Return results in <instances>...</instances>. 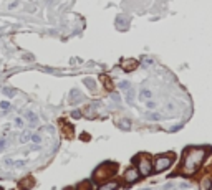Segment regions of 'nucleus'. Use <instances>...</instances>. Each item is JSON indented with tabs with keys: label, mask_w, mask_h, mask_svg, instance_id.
Segmentation results:
<instances>
[{
	"label": "nucleus",
	"mask_w": 212,
	"mask_h": 190,
	"mask_svg": "<svg viewBox=\"0 0 212 190\" xmlns=\"http://www.w3.org/2000/svg\"><path fill=\"white\" fill-rule=\"evenodd\" d=\"M25 116H27V119H28L30 122H37V116H35L33 112H27Z\"/></svg>",
	"instance_id": "17"
},
{
	"label": "nucleus",
	"mask_w": 212,
	"mask_h": 190,
	"mask_svg": "<svg viewBox=\"0 0 212 190\" xmlns=\"http://www.w3.org/2000/svg\"><path fill=\"white\" fill-rule=\"evenodd\" d=\"M172 160H174V157H171V156H159L156 159V162H154V170L156 172L167 170L172 165Z\"/></svg>",
	"instance_id": "4"
},
{
	"label": "nucleus",
	"mask_w": 212,
	"mask_h": 190,
	"mask_svg": "<svg viewBox=\"0 0 212 190\" xmlns=\"http://www.w3.org/2000/svg\"><path fill=\"white\" fill-rule=\"evenodd\" d=\"M31 142H35V144H38V142H40V140H41V137L40 136H38V134H33V136H31Z\"/></svg>",
	"instance_id": "19"
},
{
	"label": "nucleus",
	"mask_w": 212,
	"mask_h": 190,
	"mask_svg": "<svg viewBox=\"0 0 212 190\" xmlns=\"http://www.w3.org/2000/svg\"><path fill=\"white\" fill-rule=\"evenodd\" d=\"M119 89L124 91V93L128 89H131V84H129V81H121V83H119Z\"/></svg>",
	"instance_id": "13"
},
{
	"label": "nucleus",
	"mask_w": 212,
	"mask_h": 190,
	"mask_svg": "<svg viewBox=\"0 0 212 190\" xmlns=\"http://www.w3.org/2000/svg\"><path fill=\"white\" fill-rule=\"evenodd\" d=\"M207 156V150L204 147H190L187 149L184 160H182V174L192 175L199 170V167L202 165L204 159Z\"/></svg>",
	"instance_id": "1"
},
{
	"label": "nucleus",
	"mask_w": 212,
	"mask_h": 190,
	"mask_svg": "<svg viewBox=\"0 0 212 190\" xmlns=\"http://www.w3.org/2000/svg\"><path fill=\"white\" fill-rule=\"evenodd\" d=\"M80 99H83V94H81L78 89H73L71 93H70V103L76 104V103H80Z\"/></svg>",
	"instance_id": "7"
},
{
	"label": "nucleus",
	"mask_w": 212,
	"mask_h": 190,
	"mask_svg": "<svg viewBox=\"0 0 212 190\" xmlns=\"http://www.w3.org/2000/svg\"><path fill=\"white\" fill-rule=\"evenodd\" d=\"M27 182H22V184H20V187L22 188H30L31 185H33V182H31V179H25Z\"/></svg>",
	"instance_id": "14"
},
{
	"label": "nucleus",
	"mask_w": 212,
	"mask_h": 190,
	"mask_svg": "<svg viewBox=\"0 0 212 190\" xmlns=\"http://www.w3.org/2000/svg\"><path fill=\"white\" fill-rule=\"evenodd\" d=\"M71 116H73L75 119H80V118H81V111H78V109H75V111L71 112Z\"/></svg>",
	"instance_id": "21"
},
{
	"label": "nucleus",
	"mask_w": 212,
	"mask_h": 190,
	"mask_svg": "<svg viewBox=\"0 0 212 190\" xmlns=\"http://www.w3.org/2000/svg\"><path fill=\"white\" fill-rule=\"evenodd\" d=\"M121 66H123L124 71H133V69L137 66V61L136 60H124V61L121 63Z\"/></svg>",
	"instance_id": "6"
},
{
	"label": "nucleus",
	"mask_w": 212,
	"mask_h": 190,
	"mask_svg": "<svg viewBox=\"0 0 212 190\" xmlns=\"http://www.w3.org/2000/svg\"><path fill=\"white\" fill-rule=\"evenodd\" d=\"M133 99H134V89L131 88V89L126 91V101H128V103L131 104V103H133Z\"/></svg>",
	"instance_id": "11"
},
{
	"label": "nucleus",
	"mask_w": 212,
	"mask_h": 190,
	"mask_svg": "<svg viewBox=\"0 0 212 190\" xmlns=\"http://www.w3.org/2000/svg\"><path fill=\"white\" fill-rule=\"evenodd\" d=\"M119 127H121L123 131H128V129L131 127V122H129L128 119H124V121H119Z\"/></svg>",
	"instance_id": "10"
},
{
	"label": "nucleus",
	"mask_w": 212,
	"mask_h": 190,
	"mask_svg": "<svg viewBox=\"0 0 212 190\" xmlns=\"http://www.w3.org/2000/svg\"><path fill=\"white\" fill-rule=\"evenodd\" d=\"M30 139H31V136L28 134V132H23V134L20 136V142H23V144H25V142H28Z\"/></svg>",
	"instance_id": "15"
},
{
	"label": "nucleus",
	"mask_w": 212,
	"mask_h": 190,
	"mask_svg": "<svg viewBox=\"0 0 212 190\" xmlns=\"http://www.w3.org/2000/svg\"><path fill=\"white\" fill-rule=\"evenodd\" d=\"M84 84H88V86H90V89H93V88H94V83L91 81V79H84Z\"/></svg>",
	"instance_id": "22"
},
{
	"label": "nucleus",
	"mask_w": 212,
	"mask_h": 190,
	"mask_svg": "<svg viewBox=\"0 0 212 190\" xmlns=\"http://www.w3.org/2000/svg\"><path fill=\"white\" fill-rule=\"evenodd\" d=\"M146 119H149V121H161V116L156 114V112H149V114H146Z\"/></svg>",
	"instance_id": "9"
},
{
	"label": "nucleus",
	"mask_w": 212,
	"mask_h": 190,
	"mask_svg": "<svg viewBox=\"0 0 212 190\" xmlns=\"http://www.w3.org/2000/svg\"><path fill=\"white\" fill-rule=\"evenodd\" d=\"M3 93H5L8 98H13V96H15V93H17V91H15V89H10V88H3Z\"/></svg>",
	"instance_id": "16"
},
{
	"label": "nucleus",
	"mask_w": 212,
	"mask_h": 190,
	"mask_svg": "<svg viewBox=\"0 0 212 190\" xmlns=\"http://www.w3.org/2000/svg\"><path fill=\"white\" fill-rule=\"evenodd\" d=\"M25 164H27L25 160H15V162H13V167H15V169H22Z\"/></svg>",
	"instance_id": "18"
},
{
	"label": "nucleus",
	"mask_w": 212,
	"mask_h": 190,
	"mask_svg": "<svg viewBox=\"0 0 212 190\" xmlns=\"http://www.w3.org/2000/svg\"><path fill=\"white\" fill-rule=\"evenodd\" d=\"M0 190H2V187H0Z\"/></svg>",
	"instance_id": "29"
},
{
	"label": "nucleus",
	"mask_w": 212,
	"mask_h": 190,
	"mask_svg": "<svg viewBox=\"0 0 212 190\" xmlns=\"http://www.w3.org/2000/svg\"><path fill=\"white\" fill-rule=\"evenodd\" d=\"M181 127H182V124H177V126H174V127H172L171 131H172V132H174V131H179Z\"/></svg>",
	"instance_id": "25"
},
{
	"label": "nucleus",
	"mask_w": 212,
	"mask_h": 190,
	"mask_svg": "<svg viewBox=\"0 0 212 190\" xmlns=\"http://www.w3.org/2000/svg\"><path fill=\"white\" fill-rule=\"evenodd\" d=\"M116 188H118V182H106L98 190H116Z\"/></svg>",
	"instance_id": "8"
},
{
	"label": "nucleus",
	"mask_w": 212,
	"mask_h": 190,
	"mask_svg": "<svg viewBox=\"0 0 212 190\" xmlns=\"http://www.w3.org/2000/svg\"><path fill=\"white\" fill-rule=\"evenodd\" d=\"M15 124L18 126V127H22V126H23V121H22L20 118H17V119H15Z\"/></svg>",
	"instance_id": "24"
},
{
	"label": "nucleus",
	"mask_w": 212,
	"mask_h": 190,
	"mask_svg": "<svg viewBox=\"0 0 212 190\" xmlns=\"http://www.w3.org/2000/svg\"><path fill=\"white\" fill-rule=\"evenodd\" d=\"M124 180L128 184H134V182L139 180V172H137L136 167H129L128 170L124 172Z\"/></svg>",
	"instance_id": "5"
},
{
	"label": "nucleus",
	"mask_w": 212,
	"mask_h": 190,
	"mask_svg": "<svg viewBox=\"0 0 212 190\" xmlns=\"http://www.w3.org/2000/svg\"><path fill=\"white\" fill-rule=\"evenodd\" d=\"M151 96H153V93H151L149 89H143V91H141V94H139L141 99H149Z\"/></svg>",
	"instance_id": "12"
},
{
	"label": "nucleus",
	"mask_w": 212,
	"mask_h": 190,
	"mask_svg": "<svg viewBox=\"0 0 212 190\" xmlns=\"http://www.w3.org/2000/svg\"><path fill=\"white\" fill-rule=\"evenodd\" d=\"M144 190H153V188H144Z\"/></svg>",
	"instance_id": "28"
},
{
	"label": "nucleus",
	"mask_w": 212,
	"mask_h": 190,
	"mask_svg": "<svg viewBox=\"0 0 212 190\" xmlns=\"http://www.w3.org/2000/svg\"><path fill=\"white\" fill-rule=\"evenodd\" d=\"M209 190H212V184H210V187H209Z\"/></svg>",
	"instance_id": "27"
},
{
	"label": "nucleus",
	"mask_w": 212,
	"mask_h": 190,
	"mask_svg": "<svg viewBox=\"0 0 212 190\" xmlns=\"http://www.w3.org/2000/svg\"><path fill=\"white\" fill-rule=\"evenodd\" d=\"M137 172H139V175H143V177H147V175L153 172V164H151V160L147 159V157H137Z\"/></svg>",
	"instance_id": "3"
},
{
	"label": "nucleus",
	"mask_w": 212,
	"mask_h": 190,
	"mask_svg": "<svg viewBox=\"0 0 212 190\" xmlns=\"http://www.w3.org/2000/svg\"><path fill=\"white\" fill-rule=\"evenodd\" d=\"M0 106H2V109H8V108H10V103L3 101V103H0Z\"/></svg>",
	"instance_id": "23"
},
{
	"label": "nucleus",
	"mask_w": 212,
	"mask_h": 190,
	"mask_svg": "<svg viewBox=\"0 0 212 190\" xmlns=\"http://www.w3.org/2000/svg\"><path fill=\"white\" fill-rule=\"evenodd\" d=\"M68 190H71V188H68Z\"/></svg>",
	"instance_id": "30"
},
{
	"label": "nucleus",
	"mask_w": 212,
	"mask_h": 190,
	"mask_svg": "<svg viewBox=\"0 0 212 190\" xmlns=\"http://www.w3.org/2000/svg\"><path fill=\"white\" fill-rule=\"evenodd\" d=\"M114 170H116V167L113 164H103V165H100V167L96 169V172H94V179H96V180H106L109 175L114 174Z\"/></svg>",
	"instance_id": "2"
},
{
	"label": "nucleus",
	"mask_w": 212,
	"mask_h": 190,
	"mask_svg": "<svg viewBox=\"0 0 212 190\" xmlns=\"http://www.w3.org/2000/svg\"><path fill=\"white\" fill-rule=\"evenodd\" d=\"M146 108L154 109V108H156V101H146Z\"/></svg>",
	"instance_id": "20"
},
{
	"label": "nucleus",
	"mask_w": 212,
	"mask_h": 190,
	"mask_svg": "<svg viewBox=\"0 0 212 190\" xmlns=\"http://www.w3.org/2000/svg\"><path fill=\"white\" fill-rule=\"evenodd\" d=\"M3 147H5V140H3V139H0V150H2Z\"/></svg>",
	"instance_id": "26"
}]
</instances>
